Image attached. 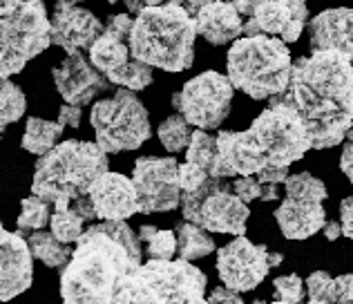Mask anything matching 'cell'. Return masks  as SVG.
<instances>
[{"instance_id": "cell-1", "label": "cell", "mask_w": 353, "mask_h": 304, "mask_svg": "<svg viewBox=\"0 0 353 304\" xmlns=\"http://www.w3.org/2000/svg\"><path fill=\"white\" fill-rule=\"evenodd\" d=\"M284 97L309 130L313 150L336 148L353 128V63L340 52L313 50L293 63Z\"/></svg>"}, {"instance_id": "cell-2", "label": "cell", "mask_w": 353, "mask_h": 304, "mask_svg": "<svg viewBox=\"0 0 353 304\" xmlns=\"http://www.w3.org/2000/svg\"><path fill=\"white\" fill-rule=\"evenodd\" d=\"M313 148L309 130L284 97H275L248 130H219L210 177H253L264 168H289Z\"/></svg>"}, {"instance_id": "cell-3", "label": "cell", "mask_w": 353, "mask_h": 304, "mask_svg": "<svg viewBox=\"0 0 353 304\" xmlns=\"http://www.w3.org/2000/svg\"><path fill=\"white\" fill-rule=\"evenodd\" d=\"M141 262V239L128 222L90 224L63 266V304H108L119 280Z\"/></svg>"}, {"instance_id": "cell-4", "label": "cell", "mask_w": 353, "mask_h": 304, "mask_svg": "<svg viewBox=\"0 0 353 304\" xmlns=\"http://www.w3.org/2000/svg\"><path fill=\"white\" fill-rule=\"evenodd\" d=\"M194 18L181 5L145 7L132 21L128 36L130 57L150 68L183 72L194 61Z\"/></svg>"}, {"instance_id": "cell-5", "label": "cell", "mask_w": 353, "mask_h": 304, "mask_svg": "<svg viewBox=\"0 0 353 304\" xmlns=\"http://www.w3.org/2000/svg\"><path fill=\"white\" fill-rule=\"evenodd\" d=\"M208 278L185 260H148L119 280L108 304H208Z\"/></svg>"}, {"instance_id": "cell-6", "label": "cell", "mask_w": 353, "mask_h": 304, "mask_svg": "<svg viewBox=\"0 0 353 304\" xmlns=\"http://www.w3.org/2000/svg\"><path fill=\"white\" fill-rule=\"evenodd\" d=\"M105 170L108 152L97 141L70 139L57 143L36 161L32 195L52 206L70 204L74 197L88 195L92 181Z\"/></svg>"}, {"instance_id": "cell-7", "label": "cell", "mask_w": 353, "mask_h": 304, "mask_svg": "<svg viewBox=\"0 0 353 304\" xmlns=\"http://www.w3.org/2000/svg\"><path fill=\"white\" fill-rule=\"evenodd\" d=\"M228 81L255 101H266L289 90L293 57L277 36L250 34L233 41L226 59Z\"/></svg>"}, {"instance_id": "cell-8", "label": "cell", "mask_w": 353, "mask_h": 304, "mask_svg": "<svg viewBox=\"0 0 353 304\" xmlns=\"http://www.w3.org/2000/svg\"><path fill=\"white\" fill-rule=\"evenodd\" d=\"M50 45L45 0H0V79L18 74Z\"/></svg>"}, {"instance_id": "cell-9", "label": "cell", "mask_w": 353, "mask_h": 304, "mask_svg": "<svg viewBox=\"0 0 353 304\" xmlns=\"http://www.w3.org/2000/svg\"><path fill=\"white\" fill-rule=\"evenodd\" d=\"M90 123L94 128L97 143L108 154L137 150L150 139L152 125L145 105L132 90L119 88L92 105Z\"/></svg>"}, {"instance_id": "cell-10", "label": "cell", "mask_w": 353, "mask_h": 304, "mask_svg": "<svg viewBox=\"0 0 353 304\" xmlns=\"http://www.w3.org/2000/svg\"><path fill=\"white\" fill-rule=\"evenodd\" d=\"M181 213L185 222H192L208 233L244 235L250 210L233 192V179L210 177L206 186L194 192H181Z\"/></svg>"}, {"instance_id": "cell-11", "label": "cell", "mask_w": 353, "mask_h": 304, "mask_svg": "<svg viewBox=\"0 0 353 304\" xmlns=\"http://www.w3.org/2000/svg\"><path fill=\"white\" fill-rule=\"evenodd\" d=\"M235 88L226 74L215 70L201 72L185 81L172 97V108L197 130H217L230 114Z\"/></svg>"}, {"instance_id": "cell-12", "label": "cell", "mask_w": 353, "mask_h": 304, "mask_svg": "<svg viewBox=\"0 0 353 304\" xmlns=\"http://www.w3.org/2000/svg\"><path fill=\"white\" fill-rule=\"evenodd\" d=\"M176 163L174 156H141L134 163L132 183L137 188L139 213H168L179 208L181 188L176 181Z\"/></svg>"}, {"instance_id": "cell-13", "label": "cell", "mask_w": 353, "mask_h": 304, "mask_svg": "<svg viewBox=\"0 0 353 304\" xmlns=\"http://www.w3.org/2000/svg\"><path fill=\"white\" fill-rule=\"evenodd\" d=\"M235 7L241 16H248L246 36L268 34L295 43L309 23L306 0H235Z\"/></svg>"}, {"instance_id": "cell-14", "label": "cell", "mask_w": 353, "mask_h": 304, "mask_svg": "<svg viewBox=\"0 0 353 304\" xmlns=\"http://www.w3.org/2000/svg\"><path fill=\"white\" fill-rule=\"evenodd\" d=\"M271 251L264 244H253L246 235L235 237L217 253V275L224 287L237 293L255 291L271 271Z\"/></svg>"}, {"instance_id": "cell-15", "label": "cell", "mask_w": 353, "mask_h": 304, "mask_svg": "<svg viewBox=\"0 0 353 304\" xmlns=\"http://www.w3.org/2000/svg\"><path fill=\"white\" fill-rule=\"evenodd\" d=\"M103 32V23L85 7H79L72 0H59L50 18L52 45H59L68 54L90 50V45Z\"/></svg>"}, {"instance_id": "cell-16", "label": "cell", "mask_w": 353, "mask_h": 304, "mask_svg": "<svg viewBox=\"0 0 353 304\" xmlns=\"http://www.w3.org/2000/svg\"><path fill=\"white\" fill-rule=\"evenodd\" d=\"M54 85L65 103L72 105H90L99 94H103L110 88V81L105 74L92 65L90 59L83 52L68 54L59 68H54Z\"/></svg>"}, {"instance_id": "cell-17", "label": "cell", "mask_w": 353, "mask_h": 304, "mask_svg": "<svg viewBox=\"0 0 353 304\" xmlns=\"http://www.w3.org/2000/svg\"><path fill=\"white\" fill-rule=\"evenodd\" d=\"M88 197L101 222H128L130 217L139 213L134 183L121 172L105 170L103 174H99L92 181Z\"/></svg>"}, {"instance_id": "cell-18", "label": "cell", "mask_w": 353, "mask_h": 304, "mask_svg": "<svg viewBox=\"0 0 353 304\" xmlns=\"http://www.w3.org/2000/svg\"><path fill=\"white\" fill-rule=\"evenodd\" d=\"M34 282V255L27 244V237L9 233L5 242H0V302H12L14 298L32 287Z\"/></svg>"}, {"instance_id": "cell-19", "label": "cell", "mask_w": 353, "mask_h": 304, "mask_svg": "<svg viewBox=\"0 0 353 304\" xmlns=\"http://www.w3.org/2000/svg\"><path fill=\"white\" fill-rule=\"evenodd\" d=\"M132 21L134 18L130 14H114L110 16L108 25L103 27V32L99 34V39L90 45L88 50V59L94 65L101 74H110L117 68H121L123 63L130 59V45H128V36L132 30Z\"/></svg>"}, {"instance_id": "cell-20", "label": "cell", "mask_w": 353, "mask_h": 304, "mask_svg": "<svg viewBox=\"0 0 353 304\" xmlns=\"http://www.w3.org/2000/svg\"><path fill=\"white\" fill-rule=\"evenodd\" d=\"M313 50L340 52L353 63V7H336L320 12L309 21Z\"/></svg>"}, {"instance_id": "cell-21", "label": "cell", "mask_w": 353, "mask_h": 304, "mask_svg": "<svg viewBox=\"0 0 353 304\" xmlns=\"http://www.w3.org/2000/svg\"><path fill=\"white\" fill-rule=\"evenodd\" d=\"M273 217L286 239H309L327 224V210L322 201L295 197H284Z\"/></svg>"}, {"instance_id": "cell-22", "label": "cell", "mask_w": 353, "mask_h": 304, "mask_svg": "<svg viewBox=\"0 0 353 304\" xmlns=\"http://www.w3.org/2000/svg\"><path fill=\"white\" fill-rule=\"evenodd\" d=\"M192 18L194 30L210 45L233 43L244 32L241 14L237 12L235 3H228V0H212L206 7H201Z\"/></svg>"}, {"instance_id": "cell-23", "label": "cell", "mask_w": 353, "mask_h": 304, "mask_svg": "<svg viewBox=\"0 0 353 304\" xmlns=\"http://www.w3.org/2000/svg\"><path fill=\"white\" fill-rule=\"evenodd\" d=\"M92 219H97V215H94V208L90 204V197L81 195V197H74L70 204L52 206L50 228L59 242L77 244L79 237L85 233L88 224H92Z\"/></svg>"}, {"instance_id": "cell-24", "label": "cell", "mask_w": 353, "mask_h": 304, "mask_svg": "<svg viewBox=\"0 0 353 304\" xmlns=\"http://www.w3.org/2000/svg\"><path fill=\"white\" fill-rule=\"evenodd\" d=\"M174 235H176V257L185 262H194V260H201L210 253H215V239L208 233L206 228H201L192 222H183L176 224L174 228Z\"/></svg>"}, {"instance_id": "cell-25", "label": "cell", "mask_w": 353, "mask_h": 304, "mask_svg": "<svg viewBox=\"0 0 353 304\" xmlns=\"http://www.w3.org/2000/svg\"><path fill=\"white\" fill-rule=\"evenodd\" d=\"M63 130L65 128L59 121H48V119L30 116L25 123L21 145L27 152H32L36 156H43L45 152H50L57 143H61Z\"/></svg>"}, {"instance_id": "cell-26", "label": "cell", "mask_w": 353, "mask_h": 304, "mask_svg": "<svg viewBox=\"0 0 353 304\" xmlns=\"http://www.w3.org/2000/svg\"><path fill=\"white\" fill-rule=\"evenodd\" d=\"M27 244H30V251L36 260H41L45 266H50V269H63L65 264L70 262L72 257V244H63L59 242L54 233L50 230H32L30 235H27Z\"/></svg>"}, {"instance_id": "cell-27", "label": "cell", "mask_w": 353, "mask_h": 304, "mask_svg": "<svg viewBox=\"0 0 353 304\" xmlns=\"http://www.w3.org/2000/svg\"><path fill=\"white\" fill-rule=\"evenodd\" d=\"M27 110V99L21 85H16L14 81L0 79V136L12 123L21 121V116Z\"/></svg>"}, {"instance_id": "cell-28", "label": "cell", "mask_w": 353, "mask_h": 304, "mask_svg": "<svg viewBox=\"0 0 353 304\" xmlns=\"http://www.w3.org/2000/svg\"><path fill=\"white\" fill-rule=\"evenodd\" d=\"M139 239L145 242V253L150 260H174L176 255L174 230H161L157 226L143 224L139 228Z\"/></svg>"}, {"instance_id": "cell-29", "label": "cell", "mask_w": 353, "mask_h": 304, "mask_svg": "<svg viewBox=\"0 0 353 304\" xmlns=\"http://www.w3.org/2000/svg\"><path fill=\"white\" fill-rule=\"evenodd\" d=\"M105 79L119 88L141 92L152 83V68L145 65V63H141V61H137V59H130L128 63H123V65L117 68L114 72H110Z\"/></svg>"}, {"instance_id": "cell-30", "label": "cell", "mask_w": 353, "mask_h": 304, "mask_svg": "<svg viewBox=\"0 0 353 304\" xmlns=\"http://www.w3.org/2000/svg\"><path fill=\"white\" fill-rule=\"evenodd\" d=\"M157 134H159V141L168 152H181V150L188 148V143H190L192 125L185 121L179 112H176L168 119H163Z\"/></svg>"}, {"instance_id": "cell-31", "label": "cell", "mask_w": 353, "mask_h": 304, "mask_svg": "<svg viewBox=\"0 0 353 304\" xmlns=\"http://www.w3.org/2000/svg\"><path fill=\"white\" fill-rule=\"evenodd\" d=\"M52 217V204L36 195H30L23 199L21 204V215H18V230L21 233H32V230H43L50 226Z\"/></svg>"}, {"instance_id": "cell-32", "label": "cell", "mask_w": 353, "mask_h": 304, "mask_svg": "<svg viewBox=\"0 0 353 304\" xmlns=\"http://www.w3.org/2000/svg\"><path fill=\"white\" fill-rule=\"evenodd\" d=\"M286 197L295 199H311V201H324L327 199V186L318 177H313L311 172H297L289 174V179L284 181Z\"/></svg>"}, {"instance_id": "cell-33", "label": "cell", "mask_w": 353, "mask_h": 304, "mask_svg": "<svg viewBox=\"0 0 353 304\" xmlns=\"http://www.w3.org/2000/svg\"><path fill=\"white\" fill-rule=\"evenodd\" d=\"M185 161L199 165L208 174L212 172V161H215V136L206 130H192L190 143L185 148Z\"/></svg>"}, {"instance_id": "cell-34", "label": "cell", "mask_w": 353, "mask_h": 304, "mask_svg": "<svg viewBox=\"0 0 353 304\" xmlns=\"http://www.w3.org/2000/svg\"><path fill=\"white\" fill-rule=\"evenodd\" d=\"M273 291H275V300H284V302H291V304H300L306 296L304 282H302L300 275H295V273L275 278Z\"/></svg>"}, {"instance_id": "cell-35", "label": "cell", "mask_w": 353, "mask_h": 304, "mask_svg": "<svg viewBox=\"0 0 353 304\" xmlns=\"http://www.w3.org/2000/svg\"><path fill=\"white\" fill-rule=\"evenodd\" d=\"M176 181H179L181 192H194V190H199L201 186H206V183L210 181V174L203 168H199V165L185 161V163H179V170H176Z\"/></svg>"}, {"instance_id": "cell-36", "label": "cell", "mask_w": 353, "mask_h": 304, "mask_svg": "<svg viewBox=\"0 0 353 304\" xmlns=\"http://www.w3.org/2000/svg\"><path fill=\"white\" fill-rule=\"evenodd\" d=\"M306 293H309L311 300L331 304V300H333V278L327 271H313L309 278H306Z\"/></svg>"}, {"instance_id": "cell-37", "label": "cell", "mask_w": 353, "mask_h": 304, "mask_svg": "<svg viewBox=\"0 0 353 304\" xmlns=\"http://www.w3.org/2000/svg\"><path fill=\"white\" fill-rule=\"evenodd\" d=\"M233 192L241 201H255L262 197V183L255 177H235L233 179Z\"/></svg>"}, {"instance_id": "cell-38", "label": "cell", "mask_w": 353, "mask_h": 304, "mask_svg": "<svg viewBox=\"0 0 353 304\" xmlns=\"http://www.w3.org/2000/svg\"><path fill=\"white\" fill-rule=\"evenodd\" d=\"M206 300H208V304H246L244 300H241V293L228 289V287L212 289Z\"/></svg>"}, {"instance_id": "cell-39", "label": "cell", "mask_w": 353, "mask_h": 304, "mask_svg": "<svg viewBox=\"0 0 353 304\" xmlns=\"http://www.w3.org/2000/svg\"><path fill=\"white\" fill-rule=\"evenodd\" d=\"M81 119H83V110L79 105H72V103L61 105V110H59V123L63 128H74V130H77V128L81 125Z\"/></svg>"}, {"instance_id": "cell-40", "label": "cell", "mask_w": 353, "mask_h": 304, "mask_svg": "<svg viewBox=\"0 0 353 304\" xmlns=\"http://www.w3.org/2000/svg\"><path fill=\"white\" fill-rule=\"evenodd\" d=\"M340 226H342V235L353 242V195L342 199L340 204Z\"/></svg>"}, {"instance_id": "cell-41", "label": "cell", "mask_w": 353, "mask_h": 304, "mask_svg": "<svg viewBox=\"0 0 353 304\" xmlns=\"http://www.w3.org/2000/svg\"><path fill=\"white\" fill-rule=\"evenodd\" d=\"M347 145H345V150H342V154H340V168H342V172L347 174V179L351 181V186H353V128L349 130V134H347Z\"/></svg>"}, {"instance_id": "cell-42", "label": "cell", "mask_w": 353, "mask_h": 304, "mask_svg": "<svg viewBox=\"0 0 353 304\" xmlns=\"http://www.w3.org/2000/svg\"><path fill=\"white\" fill-rule=\"evenodd\" d=\"M289 179V168H264L257 172V181L259 183H284Z\"/></svg>"}, {"instance_id": "cell-43", "label": "cell", "mask_w": 353, "mask_h": 304, "mask_svg": "<svg viewBox=\"0 0 353 304\" xmlns=\"http://www.w3.org/2000/svg\"><path fill=\"white\" fill-rule=\"evenodd\" d=\"M340 235H342L340 222H327V224H324V237H327L329 242H336Z\"/></svg>"}, {"instance_id": "cell-44", "label": "cell", "mask_w": 353, "mask_h": 304, "mask_svg": "<svg viewBox=\"0 0 353 304\" xmlns=\"http://www.w3.org/2000/svg\"><path fill=\"white\" fill-rule=\"evenodd\" d=\"M262 201H275L280 199V192H277V186L275 183H262Z\"/></svg>"}, {"instance_id": "cell-45", "label": "cell", "mask_w": 353, "mask_h": 304, "mask_svg": "<svg viewBox=\"0 0 353 304\" xmlns=\"http://www.w3.org/2000/svg\"><path fill=\"white\" fill-rule=\"evenodd\" d=\"M208 3H212V0H183V9H185V12H188L190 16H194L201 7H206Z\"/></svg>"}, {"instance_id": "cell-46", "label": "cell", "mask_w": 353, "mask_h": 304, "mask_svg": "<svg viewBox=\"0 0 353 304\" xmlns=\"http://www.w3.org/2000/svg\"><path fill=\"white\" fill-rule=\"evenodd\" d=\"M268 262H271V269H273V266H280L284 262V257H282V253H271L268 255Z\"/></svg>"}, {"instance_id": "cell-47", "label": "cell", "mask_w": 353, "mask_h": 304, "mask_svg": "<svg viewBox=\"0 0 353 304\" xmlns=\"http://www.w3.org/2000/svg\"><path fill=\"white\" fill-rule=\"evenodd\" d=\"M7 237H9V230L3 226V222H0V242H5Z\"/></svg>"}, {"instance_id": "cell-48", "label": "cell", "mask_w": 353, "mask_h": 304, "mask_svg": "<svg viewBox=\"0 0 353 304\" xmlns=\"http://www.w3.org/2000/svg\"><path fill=\"white\" fill-rule=\"evenodd\" d=\"M168 3H172V5H181V7H183V0H168Z\"/></svg>"}, {"instance_id": "cell-49", "label": "cell", "mask_w": 353, "mask_h": 304, "mask_svg": "<svg viewBox=\"0 0 353 304\" xmlns=\"http://www.w3.org/2000/svg\"><path fill=\"white\" fill-rule=\"evenodd\" d=\"M273 304H291V302H284V300H275Z\"/></svg>"}, {"instance_id": "cell-50", "label": "cell", "mask_w": 353, "mask_h": 304, "mask_svg": "<svg viewBox=\"0 0 353 304\" xmlns=\"http://www.w3.org/2000/svg\"><path fill=\"white\" fill-rule=\"evenodd\" d=\"M309 304H327V302H318V300H311Z\"/></svg>"}, {"instance_id": "cell-51", "label": "cell", "mask_w": 353, "mask_h": 304, "mask_svg": "<svg viewBox=\"0 0 353 304\" xmlns=\"http://www.w3.org/2000/svg\"><path fill=\"white\" fill-rule=\"evenodd\" d=\"M253 304H266V302H264V300H255Z\"/></svg>"}, {"instance_id": "cell-52", "label": "cell", "mask_w": 353, "mask_h": 304, "mask_svg": "<svg viewBox=\"0 0 353 304\" xmlns=\"http://www.w3.org/2000/svg\"><path fill=\"white\" fill-rule=\"evenodd\" d=\"M72 3H88V0H72Z\"/></svg>"}]
</instances>
